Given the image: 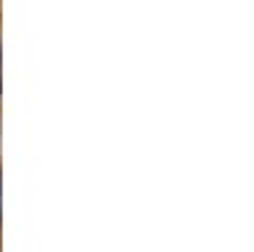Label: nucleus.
Masks as SVG:
<instances>
[{
  "label": "nucleus",
  "mask_w": 254,
  "mask_h": 252,
  "mask_svg": "<svg viewBox=\"0 0 254 252\" xmlns=\"http://www.w3.org/2000/svg\"><path fill=\"white\" fill-rule=\"evenodd\" d=\"M0 194H3V173H0Z\"/></svg>",
  "instance_id": "nucleus-1"
},
{
  "label": "nucleus",
  "mask_w": 254,
  "mask_h": 252,
  "mask_svg": "<svg viewBox=\"0 0 254 252\" xmlns=\"http://www.w3.org/2000/svg\"><path fill=\"white\" fill-rule=\"evenodd\" d=\"M0 54H3V49H0ZM0 67H3V59H0Z\"/></svg>",
  "instance_id": "nucleus-2"
},
{
  "label": "nucleus",
  "mask_w": 254,
  "mask_h": 252,
  "mask_svg": "<svg viewBox=\"0 0 254 252\" xmlns=\"http://www.w3.org/2000/svg\"><path fill=\"white\" fill-rule=\"evenodd\" d=\"M0 219H3V209H0Z\"/></svg>",
  "instance_id": "nucleus-3"
},
{
  "label": "nucleus",
  "mask_w": 254,
  "mask_h": 252,
  "mask_svg": "<svg viewBox=\"0 0 254 252\" xmlns=\"http://www.w3.org/2000/svg\"><path fill=\"white\" fill-rule=\"evenodd\" d=\"M0 92H3V82H0Z\"/></svg>",
  "instance_id": "nucleus-4"
}]
</instances>
